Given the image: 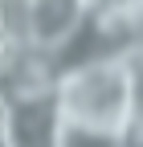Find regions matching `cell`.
<instances>
[{
    "instance_id": "6da1fadb",
    "label": "cell",
    "mask_w": 143,
    "mask_h": 147,
    "mask_svg": "<svg viewBox=\"0 0 143 147\" xmlns=\"http://www.w3.org/2000/svg\"><path fill=\"white\" fill-rule=\"evenodd\" d=\"M143 49L135 45H98L74 61H61L49 74L57 115L86 127L127 135L143 127V78H139Z\"/></svg>"
},
{
    "instance_id": "7a4b0ae2",
    "label": "cell",
    "mask_w": 143,
    "mask_h": 147,
    "mask_svg": "<svg viewBox=\"0 0 143 147\" xmlns=\"http://www.w3.org/2000/svg\"><path fill=\"white\" fill-rule=\"evenodd\" d=\"M90 25V0H29V53L49 65Z\"/></svg>"
},
{
    "instance_id": "3957f363",
    "label": "cell",
    "mask_w": 143,
    "mask_h": 147,
    "mask_svg": "<svg viewBox=\"0 0 143 147\" xmlns=\"http://www.w3.org/2000/svg\"><path fill=\"white\" fill-rule=\"evenodd\" d=\"M53 147H127V135L102 131V127H86V123H74V119H61Z\"/></svg>"
},
{
    "instance_id": "277c9868",
    "label": "cell",
    "mask_w": 143,
    "mask_h": 147,
    "mask_svg": "<svg viewBox=\"0 0 143 147\" xmlns=\"http://www.w3.org/2000/svg\"><path fill=\"white\" fill-rule=\"evenodd\" d=\"M0 37L16 53H29V0H0Z\"/></svg>"
},
{
    "instance_id": "5b68a950",
    "label": "cell",
    "mask_w": 143,
    "mask_h": 147,
    "mask_svg": "<svg viewBox=\"0 0 143 147\" xmlns=\"http://www.w3.org/2000/svg\"><path fill=\"white\" fill-rule=\"evenodd\" d=\"M12 57H16V49H12V45L4 41V37H0V74H4V69L12 65Z\"/></svg>"
}]
</instances>
